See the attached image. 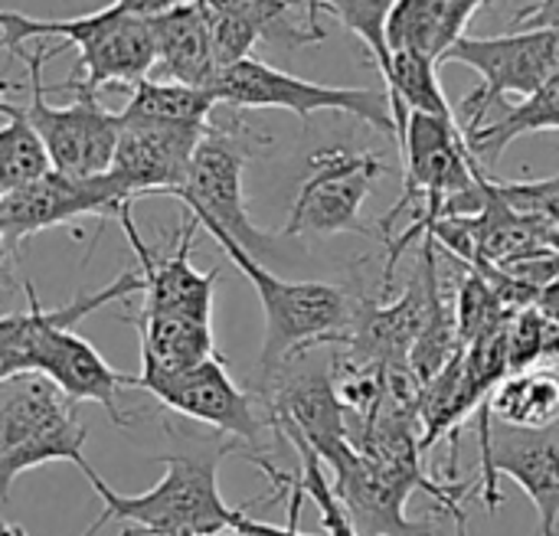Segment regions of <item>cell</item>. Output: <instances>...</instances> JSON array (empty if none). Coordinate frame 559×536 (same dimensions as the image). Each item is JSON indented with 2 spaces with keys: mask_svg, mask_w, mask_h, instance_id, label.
<instances>
[{
  "mask_svg": "<svg viewBox=\"0 0 559 536\" xmlns=\"http://www.w3.org/2000/svg\"><path fill=\"white\" fill-rule=\"evenodd\" d=\"M85 439H88V429L82 426L75 406H69L66 413L52 416L49 422H43L39 429H33L29 436H23L20 442L0 449V495L7 501L13 481L39 465H49V462H69L75 465L79 472L88 468L85 462Z\"/></svg>",
  "mask_w": 559,
  "mask_h": 536,
  "instance_id": "19",
  "label": "cell"
},
{
  "mask_svg": "<svg viewBox=\"0 0 559 536\" xmlns=\"http://www.w3.org/2000/svg\"><path fill=\"white\" fill-rule=\"evenodd\" d=\"M488 0H400L390 26L386 43L390 52H413L429 62H445L449 49L465 39V26Z\"/></svg>",
  "mask_w": 559,
  "mask_h": 536,
  "instance_id": "18",
  "label": "cell"
},
{
  "mask_svg": "<svg viewBox=\"0 0 559 536\" xmlns=\"http://www.w3.org/2000/svg\"><path fill=\"white\" fill-rule=\"evenodd\" d=\"M288 442H292V449L298 452V462H301L298 485H301L305 498L314 501V508H318V514H321V531H324V536H357L354 524H350L347 508L341 504L334 485L324 478V468H321L324 462H321V455H318L308 442H301V439H288Z\"/></svg>",
  "mask_w": 559,
  "mask_h": 536,
  "instance_id": "28",
  "label": "cell"
},
{
  "mask_svg": "<svg viewBox=\"0 0 559 536\" xmlns=\"http://www.w3.org/2000/svg\"><path fill=\"white\" fill-rule=\"evenodd\" d=\"M128 193L118 187L111 174L95 177H72L62 170H52L49 177L20 187L13 193H0V246L3 259L13 262L20 252V242L52 229L66 226L79 216H98V219H118L124 206H131Z\"/></svg>",
  "mask_w": 559,
  "mask_h": 536,
  "instance_id": "11",
  "label": "cell"
},
{
  "mask_svg": "<svg viewBox=\"0 0 559 536\" xmlns=\"http://www.w3.org/2000/svg\"><path fill=\"white\" fill-rule=\"evenodd\" d=\"M0 193H13L49 177L56 164L43 134L29 124L23 105H16L13 98H0Z\"/></svg>",
  "mask_w": 559,
  "mask_h": 536,
  "instance_id": "25",
  "label": "cell"
},
{
  "mask_svg": "<svg viewBox=\"0 0 559 536\" xmlns=\"http://www.w3.org/2000/svg\"><path fill=\"white\" fill-rule=\"evenodd\" d=\"M141 341V357L154 360L160 370L183 373L193 370L206 360H216V341H213V324L193 321V318H174V314H147V311H131L124 314Z\"/></svg>",
  "mask_w": 559,
  "mask_h": 536,
  "instance_id": "20",
  "label": "cell"
},
{
  "mask_svg": "<svg viewBox=\"0 0 559 536\" xmlns=\"http://www.w3.org/2000/svg\"><path fill=\"white\" fill-rule=\"evenodd\" d=\"M488 3H491V7H511L514 0H488Z\"/></svg>",
  "mask_w": 559,
  "mask_h": 536,
  "instance_id": "36",
  "label": "cell"
},
{
  "mask_svg": "<svg viewBox=\"0 0 559 536\" xmlns=\"http://www.w3.org/2000/svg\"><path fill=\"white\" fill-rule=\"evenodd\" d=\"M16 373H43L72 403H98L115 426H131V416H124L118 403V393L131 390V377L108 367L105 357L75 331L36 327L23 314L10 311L0 321V380Z\"/></svg>",
  "mask_w": 559,
  "mask_h": 536,
  "instance_id": "4",
  "label": "cell"
},
{
  "mask_svg": "<svg viewBox=\"0 0 559 536\" xmlns=\"http://www.w3.org/2000/svg\"><path fill=\"white\" fill-rule=\"evenodd\" d=\"M452 514V521H455V536H468V514H465V508H455V511H449Z\"/></svg>",
  "mask_w": 559,
  "mask_h": 536,
  "instance_id": "33",
  "label": "cell"
},
{
  "mask_svg": "<svg viewBox=\"0 0 559 536\" xmlns=\"http://www.w3.org/2000/svg\"><path fill=\"white\" fill-rule=\"evenodd\" d=\"M69 43L49 46L46 39H36L33 49L16 46L13 56L26 65L29 79V102L23 105L29 124L43 134L56 170L72 177H95L108 174L118 141H121V115L108 111L95 92H72L75 98L69 105H49V85L43 82V65L59 56Z\"/></svg>",
  "mask_w": 559,
  "mask_h": 536,
  "instance_id": "5",
  "label": "cell"
},
{
  "mask_svg": "<svg viewBox=\"0 0 559 536\" xmlns=\"http://www.w3.org/2000/svg\"><path fill=\"white\" fill-rule=\"evenodd\" d=\"M540 26H559V0H537L511 16V29H540Z\"/></svg>",
  "mask_w": 559,
  "mask_h": 536,
  "instance_id": "32",
  "label": "cell"
},
{
  "mask_svg": "<svg viewBox=\"0 0 559 536\" xmlns=\"http://www.w3.org/2000/svg\"><path fill=\"white\" fill-rule=\"evenodd\" d=\"M298 3L305 10H311L314 16L321 10L334 13L370 49L380 75H386V69L393 62L390 43H386V26H390V16H393L400 0H298Z\"/></svg>",
  "mask_w": 559,
  "mask_h": 536,
  "instance_id": "27",
  "label": "cell"
},
{
  "mask_svg": "<svg viewBox=\"0 0 559 536\" xmlns=\"http://www.w3.org/2000/svg\"><path fill=\"white\" fill-rule=\"evenodd\" d=\"M131 390H144L164 409L213 426L216 432H226L236 442L255 445L262 439V429L269 426V419L255 409V400L236 386L223 357L206 360L183 373L160 370L154 360L141 357V373L131 377Z\"/></svg>",
  "mask_w": 559,
  "mask_h": 536,
  "instance_id": "10",
  "label": "cell"
},
{
  "mask_svg": "<svg viewBox=\"0 0 559 536\" xmlns=\"http://www.w3.org/2000/svg\"><path fill=\"white\" fill-rule=\"evenodd\" d=\"M213 536H255V534H249V531H242V527H229V531H223V534H213Z\"/></svg>",
  "mask_w": 559,
  "mask_h": 536,
  "instance_id": "35",
  "label": "cell"
},
{
  "mask_svg": "<svg viewBox=\"0 0 559 536\" xmlns=\"http://www.w3.org/2000/svg\"><path fill=\"white\" fill-rule=\"evenodd\" d=\"M481 495L485 511L495 514L504 501L498 475L518 481L537 508V536H557L559 524V442L547 432L527 429H491V406H481Z\"/></svg>",
  "mask_w": 559,
  "mask_h": 536,
  "instance_id": "12",
  "label": "cell"
},
{
  "mask_svg": "<svg viewBox=\"0 0 559 536\" xmlns=\"http://www.w3.org/2000/svg\"><path fill=\"white\" fill-rule=\"evenodd\" d=\"M321 462L334 468V491L350 514L357 536H439L432 527L409 521L406 501L409 495L423 491L416 481L393 475L370 455L357 452L347 442H337L318 452Z\"/></svg>",
  "mask_w": 559,
  "mask_h": 536,
  "instance_id": "13",
  "label": "cell"
},
{
  "mask_svg": "<svg viewBox=\"0 0 559 536\" xmlns=\"http://www.w3.org/2000/svg\"><path fill=\"white\" fill-rule=\"evenodd\" d=\"M495 196L511 206L521 216H537L559 226V177L550 180H524V183H504L491 177Z\"/></svg>",
  "mask_w": 559,
  "mask_h": 536,
  "instance_id": "29",
  "label": "cell"
},
{
  "mask_svg": "<svg viewBox=\"0 0 559 536\" xmlns=\"http://www.w3.org/2000/svg\"><path fill=\"white\" fill-rule=\"evenodd\" d=\"M206 23H210V36H213V52H216V62L219 69H229L242 59L252 56V46L262 43L259 29L249 26L246 20H236V16H223V13H213V10H203Z\"/></svg>",
  "mask_w": 559,
  "mask_h": 536,
  "instance_id": "30",
  "label": "cell"
},
{
  "mask_svg": "<svg viewBox=\"0 0 559 536\" xmlns=\"http://www.w3.org/2000/svg\"><path fill=\"white\" fill-rule=\"evenodd\" d=\"M259 144H269V138L255 134L242 121L236 124H216L210 121L206 138L197 147L190 180L183 190L174 193L200 219V226H216L226 236H233L249 255H269L275 252V236L259 229L246 210V164Z\"/></svg>",
  "mask_w": 559,
  "mask_h": 536,
  "instance_id": "6",
  "label": "cell"
},
{
  "mask_svg": "<svg viewBox=\"0 0 559 536\" xmlns=\"http://www.w3.org/2000/svg\"><path fill=\"white\" fill-rule=\"evenodd\" d=\"M495 108H501V115H495L478 131L465 134L472 154L478 157L485 170L498 167V160L518 138L537 134V131H559V75H554L544 88H537L524 102L518 105L501 102Z\"/></svg>",
  "mask_w": 559,
  "mask_h": 536,
  "instance_id": "21",
  "label": "cell"
},
{
  "mask_svg": "<svg viewBox=\"0 0 559 536\" xmlns=\"http://www.w3.org/2000/svg\"><path fill=\"white\" fill-rule=\"evenodd\" d=\"M229 449L213 455H154L164 465V478L144 495L111 491L92 465L82 475L102 501L98 521H121V536H213L236 527L242 514L219 495V462Z\"/></svg>",
  "mask_w": 559,
  "mask_h": 536,
  "instance_id": "3",
  "label": "cell"
},
{
  "mask_svg": "<svg viewBox=\"0 0 559 536\" xmlns=\"http://www.w3.org/2000/svg\"><path fill=\"white\" fill-rule=\"evenodd\" d=\"M197 3L213 13L246 20L249 26L259 29L262 43L285 49V52L328 39L324 26L318 23L311 10L308 16H295V10H305L298 0H197Z\"/></svg>",
  "mask_w": 559,
  "mask_h": 536,
  "instance_id": "23",
  "label": "cell"
},
{
  "mask_svg": "<svg viewBox=\"0 0 559 536\" xmlns=\"http://www.w3.org/2000/svg\"><path fill=\"white\" fill-rule=\"evenodd\" d=\"M213 98L233 108H282V111L298 115L301 124L314 111H344L390 134L393 141H400L393 98L386 88L321 85V82H308L292 72H282L255 56L223 69L213 85Z\"/></svg>",
  "mask_w": 559,
  "mask_h": 536,
  "instance_id": "8",
  "label": "cell"
},
{
  "mask_svg": "<svg viewBox=\"0 0 559 536\" xmlns=\"http://www.w3.org/2000/svg\"><path fill=\"white\" fill-rule=\"evenodd\" d=\"M216 105L219 102L206 88L144 79L131 88L128 105L118 115L124 124H210Z\"/></svg>",
  "mask_w": 559,
  "mask_h": 536,
  "instance_id": "24",
  "label": "cell"
},
{
  "mask_svg": "<svg viewBox=\"0 0 559 536\" xmlns=\"http://www.w3.org/2000/svg\"><path fill=\"white\" fill-rule=\"evenodd\" d=\"M386 174L383 157L350 147H321L308 157V177L292 203L282 236H373L360 210L373 183Z\"/></svg>",
  "mask_w": 559,
  "mask_h": 536,
  "instance_id": "9",
  "label": "cell"
},
{
  "mask_svg": "<svg viewBox=\"0 0 559 536\" xmlns=\"http://www.w3.org/2000/svg\"><path fill=\"white\" fill-rule=\"evenodd\" d=\"M445 62H462L481 75V85L459 105V124L472 134L488 124V115L504 102V95L527 98L559 75V26L465 36L449 49Z\"/></svg>",
  "mask_w": 559,
  "mask_h": 536,
  "instance_id": "7",
  "label": "cell"
},
{
  "mask_svg": "<svg viewBox=\"0 0 559 536\" xmlns=\"http://www.w3.org/2000/svg\"><path fill=\"white\" fill-rule=\"evenodd\" d=\"M154 43H157V62L151 79L160 82H180L190 88H206L213 92L219 79V62L213 52V36L210 23L203 16V7L197 0L151 20Z\"/></svg>",
  "mask_w": 559,
  "mask_h": 536,
  "instance_id": "17",
  "label": "cell"
},
{
  "mask_svg": "<svg viewBox=\"0 0 559 536\" xmlns=\"http://www.w3.org/2000/svg\"><path fill=\"white\" fill-rule=\"evenodd\" d=\"M0 29H3L7 52L36 39H52V36L59 43L79 46L75 75L69 82L52 85L49 92H95L98 95V88L105 85L134 88L138 82L151 79L154 62H157L151 20L131 16L121 0H111L108 7L95 13L66 16V20H43V16H26L16 10H3Z\"/></svg>",
  "mask_w": 559,
  "mask_h": 536,
  "instance_id": "2",
  "label": "cell"
},
{
  "mask_svg": "<svg viewBox=\"0 0 559 536\" xmlns=\"http://www.w3.org/2000/svg\"><path fill=\"white\" fill-rule=\"evenodd\" d=\"M124 233V239L134 249L138 269L144 275V301L141 311L147 314H174V318H193V321H206L213 324V288L219 282L216 272H197L190 262L193 252V236L200 229V219L193 213H187V226H180L174 249L170 252H154L134 219H131V206H124L115 219Z\"/></svg>",
  "mask_w": 559,
  "mask_h": 536,
  "instance_id": "14",
  "label": "cell"
},
{
  "mask_svg": "<svg viewBox=\"0 0 559 536\" xmlns=\"http://www.w3.org/2000/svg\"><path fill=\"white\" fill-rule=\"evenodd\" d=\"M491 419L508 429L547 432L559 422V370L540 364L524 373H508L488 400Z\"/></svg>",
  "mask_w": 559,
  "mask_h": 536,
  "instance_id": "22",
  "label": "cell"
},
{
  "mask_svg": "<svg viewBox=\"0 0 559 536\" xmlns=\"http://www.w3.org/2000/svg\"><path fill=\"white\" fill-rule=\"evenodd\" d=\"M301 501H305V491H298V488H295V491H292V498H288V527H272V524H262V521L249 517L246 511L239 514L236 527H242V531H249V534H255V536H314V534H301V531H298Z\"/></svg>",
  "mask_w": 559,
  "mask_h": 536,
  "instance_id": "31",
  "label": "cell"
},
{
  "mask_svg": "<svg viewBox=\"0 0 559 536\" xmlns=\"http://www.w3.org/2000/svg\"><path fill=\"white\" fill-rule=\"evenodd\" d=\"M439 288L436 239H423V272L409 282L400 301L357 305V318L344 347L383 367H409V354L432 314V298Z\"/></svg>",
  "mask_w": 559,
  "mask_h": 536,
  "instance_id": "16",
  "label": "cell"
},
{
  "mask_svg": "<svg viewBox=\"0 0 559 536\" xmlns=\"http://www.w3.org/2000/svg\"><path fill=\"white\" fill-rule=\"evenodd\" d=\"M439 65L413 56V52H393V62L383 75L386 92L393 98V115H396V128H400V141L406 131L409 115H436V118H459L455 108L445 98V88L439 82ZM396 141V144H400Z\"/></svg>",
  "mask_w": 559,
  "mask_h": 536,
  "instance_id": "26",
  "label": "cell"
},
{
  "mask_svg": "<svg viewBox=\"0 0 559 536\" xmlns=\"http://www.w3.org/2000/svg\"><path fill=\"white\" fill-rule=\"evenodd\" d=\"M210 124H124L111 160V177L128 200L160 193L174 196L187 187L190 167Z\"/></svg>",
  "mask_w": 559,
  "mask_h": 536,
  "instance_id": "15",
  "label": "cell"
},
{
  "mask_svg": "<svg viewBox=\"0 0 559 536\" xmlns=\"http://www.w3.org/2000/svg\"><path fill=\"white\" fill-rule=\"evenodd\" d=\"M216 246L229 255V262L242 272V278L255 288L265 311V337H262V390H269L298 357L314 347L347 344V334L357 318V301L328 282H288L269 272L255 255H249L233 236L216 226H203Z\"/></svg>",
  "mask_w": 559,
  "mask_h": 536,
  "instance_id": "1",
  "label": "cell"
},
{
  "mask_svg": "<svg viewBox=\"0 0 559 536\" xmlns=\"http://www.w3.org/2000/svg\"><path fill=\"white\" fill-rule=\"evenodd\" d=\"M547 364H550V367H557V370H559V331H557V337H554V344H550Z\"/></svg>",
  "mask_w": 559,
  "mask_h": 536,
  "instance_id": "34",
  "label": "cell"
}]
</instances>
